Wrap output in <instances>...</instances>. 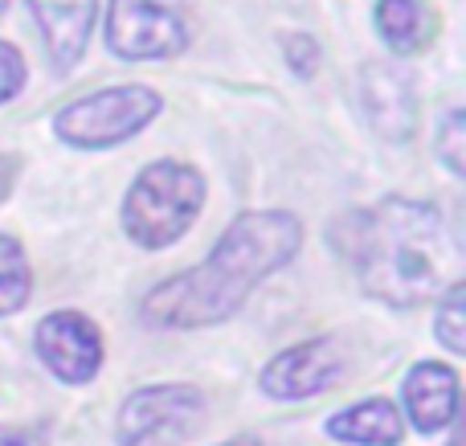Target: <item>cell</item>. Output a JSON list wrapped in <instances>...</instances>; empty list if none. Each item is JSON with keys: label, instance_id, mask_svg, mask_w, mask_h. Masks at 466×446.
I'll return each instance as SVG.
<instances>
[{"label": "cell", "instance_id": "obj_5", "mask_svg": "<svg viewBox=\"0 0 466 446\" xmlns=\"http://www.w3.org/2000/svg\"><path fill=\"white\" fill-rule=\"evenodd\" d=\"M106 46L127 62H156L188 46V16L180 0H111Z\"/></svg>", "mask_w": 466, "mask_h": 446}, {"label": "cell", "instance_id": "obj_14", "mask_svg": "<svg viewBox=\"0 0 466 446\" xmlns=\"http://www.w3.org/2000/svg\"><path fill=\"white\" fill-rule=\"evenodd\" d=\"M29 291H33V270H29L21 242L0 234V316L21 311L29 303Z\"/></svg>", "mask_w": 466, "mask_h": 446}, {"label": "cell", "instance_id": "obj_16", "mask_svg": "<svg viewBox=\"0 0 466 446\" xmlns=\"http://www.w3.org/2000/svg\"><path fill=\"white\" fill-rule=\"evenodd\" d=\"M434 332L438 340L446 344V349L459 357V352H466V319H462V291H451L442 299V308H438L434 316Z\"/></svg>", "mask_w": 466, "mask_h": 446}, {"label": "cell", "instance_id": "obj_12", "mask_svg": "<svg viewBox=\"0 0 466 446\" xmlns=\"http://www.w3.org/2000/svg\"><path fill=\"white\" fill-rule=\"evenodd\" d=\"M328 434L352 446H401L405 422H401V410L389 398H369L348 406L344 414H331Z\"/></svg>", "mask_w": 466, "mask_h": 446}, {"label": "cell", "instance_id": "obj_19", "mask_svg": "<svg viewBox=\"0 0 466 446\" xmlns=\"http://www.w3.org/2000/svg\"><path fill=\"white\" fill-rule=\"evenodd\" d=\"M0 446H49L37 426H0Z\"/></svg>", "mask_w": 466, "mask_h": 446}, {"label": "cell", "instance_id": "obj_2", "mask_svg": "<svg viewBox=\"0 0 466 446\" xmlns=\"http://www.w3.org/2000/svg\"><path fill=\"white\" fill-rule=\"evenodd\" d=\"M299 246H303V221L295 213H241L238 221H229V229L201 267L164 279L144 295L139 319L147 328H180V332L221 324L249 299L258 283H266L274 270L295 258Z\"/></svg>", "mask_w": 466, "mask_h": 446}, {"label": "cell", "instance_id": "obj_3", "mask_svg": "<svg viewBox=\"0 0 466 446\" xmlns=\"http://www.w3.org/2000/svg\"><path fill=\"white\" fill-rule=\"evenodd\" d=\"M205 209V177L193 164L156 160L131 180L123 197V229L144 250L180 242Z\"/></svg>", "mask_w": 466, "mask_h": 446}, {"label": "cell", "instance_id": "obj_18", "mask_svg": "<svg viewBox=\"0 0 466 446\" xmlns=\"http://www.w3.org/2000/svg\"><path fill=\"white\" fill-rule=\"evenodd\" d=\"M282 49H287V66L299 74V78H311V74L319 70V46H315V37L295 33V37L282 41Z\"/></svg>", "mask_w": 466, "mask_h": 446}, {"label": "cell", "instance_id": "obj_13", "mask_svg": "<svg viewBox=\"0 0 466 446\" xmlns=\"http://www.w3.org/2000/svg\"><path fill=\"white\" fill-rule=\"evenodd\" d=\"M377 33L393 54L410 57L426 49L434 21H430L421 0H377Z\"/></svg>", "mask_w": 466, "mask_h": 446}, {"label": "cell", "instance_id": "obj_7", "mask_svg": "<svg viewBox=\"0 0 466 446\" xmlns=\"http://www.w3.org/2000/svg\"><path fill=\"white\" fill-rule=\"evenodd\" d=\"M37 357L57 381L86 385L103 369V332L82 311H54L37 324Z\"/></svg>", "mask_w": 466, "mask_h": 446}, {"label": "cell", "instance_id": "obj_15", "mask_svg": "<svg viewBox=\"0 0 466 446\" xmlns=\"http://www.w3.org/2000/svg\"><path fill=\"white\" fill-rule=\"evenodd\" d=\"M462 144H466L462 111H446L442 127H438V139H434V156L446 164V172H454V177H462Z\"/></svg>", "mask_w": 466, "mask_h": 446}, {"label": "cell", "instance_id": "obj_9", "mask_svg": "<svg viewBox=\"0 0 466 446\" xmlns=\"http://www.w3.org/2000/svg\"><path fill=\"white\" fill-rule=\"evenodd\" d=\"M356 95H360L369 127L377 131L385 144H405V139H413V127H418V95H413V82L401 66H389V62L360 66Z\"/></svg>", "mask_w": 466, "mask_h": 446}, {"label": "cell", "instance_id": "obj_17", "mask_svg": "<svg viewBox=\"0 0 466 446\" xmlns=\"http://www.w3.org/2000/svg\"><path fill=\"white\" fill-rule=\"evenodd\" d=\"M25 86V57L16 46H8V41H0V106L8 103V98H16Z\"/></svg>", "mask_w": 466, "mask_h": 446}, {"label": "cell", "instance_id": "obj_21", "mask_svg": "<svg viewBox=\"0 0 466 446\" xmlns=\"http://www.w3.org/2000/svg\"><path fill=\"white\" fill-rule=\"evenodd\" d=\"M8 5H13V0H0V16H5V8H8Z\"/></svg>", "mask_w": 466, "mask_h": 446}, {"label": "cell", "instance_id": "obj_1", "mask_svg": "<svg viewBox=\"0 0 466 446\" xmlns=\"http://www.w3.org/2000/svg\"><path fill=\"white\" fill-rule=\"evenodd\" d=\"M352 238L344 242L360 287L389 308L442 303L462 291L466 254L451 221L426 201L385 197L380 205L348 218Z\"/></svg>", "mask_w": 466, "mask_h": 446}, {"label": "cell", "instance_id": "obj_11", "mask_svg": "<svg viewBox=\"0 0 466 446\" xmlns=\"http://www.w3.org/2000/svg\"><path fill=\"white\" fill-rule=\"evenodd\" d=\"M29 8L49 49V62L57 70L78 66V57L86 54L90 29H95L98 0H29Z\"/></svg>", "mask_w": 466, "mask_h": 446}, {"label": "cell", "instance_id": "obj_20", "mask_svg": "<svg viewBox=\"0 0 466 446\" xmlns=\"http://www.w3.org/2000/svg\"><path fill=\"white\" fill-rule=\"evenodd\" d=\"M221 446H262L254 439V434H238V439H229V442H221Z\"/></svg>", "mask_w": 466, "mask_h": 446}, {"label": "cell", "instance_id": "obj_6", "mask_svg": "<svg viewBox=\"0 0 466 446\" xmlns=\"http://www.w3.org/2000/svg\"><path fill=\"white\" fill-rule=\"evenodd\" d=\"M205 414V393L197 385H147L136 390L119 406L115 418V442L147 446L164 439H188Z\"/></svg>", "mask_w": 466, "mask_h": 446}, {"label": "cell", "instance_id": "obj_8", "mask_svg": "<svg viewBox=\"0 0 466 446\" xmlns=\"http://www.w3.org/2000/svg\"><path fill=\"white\" fill-rule=\"evenodd\" d=\"M339 377H344V357H339L336 340L315 336V340L279 352V357L262 369L258 385H262V393L274 401H303V398H315V393L331 390Z\"/></svg>", "mask_w": 466, "mask_h": 446}, {"label": "cell", "instance_id": "obj_4", "mask_svg": "<svg viewBox=\"0 0 466 446\" xmlns=\"http://www.w3.org/2000/svg\"><path fill=\"white\" fill-rule=\"evenodd\" d=\"M160 115V95L152 86H106L86 98H74L54 115V131L70 147H115L123 139L139 136Z\"/></svg>", "mask_w": 466, "mask_h": 446}, {"label": "cell", "instance_id": "obj_10", "mask_svg": "<svg viewBox=\"0 0 466 446\" xmlns=\"http://www.w3.org/2000/svg\"><path fill=\"white\" fill-rule=\"evenodd\" d=\"M401 401L410 422L421 434L446 431L454 422V414H459V373L451 365H438V360H421L405 377Z\"/></svg>", "mask_w": 466, "mask_h": 446}]
</instances>
